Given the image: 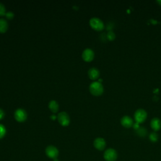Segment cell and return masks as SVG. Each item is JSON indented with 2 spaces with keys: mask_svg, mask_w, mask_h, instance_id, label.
Wrapping results in <instances>:
<instances>
[{
  "mask_svg": "<svg viewBox=\"0 0 161 161\" xmlns=\"http://www.w3.org/2000/svg\"><path fill=\"white\" fill-rule=\"evenodd\" d=\"M90 91L91 93L95 96H100L103 94L104 88L101 83L99 81H94L90 86Z\"/></svg>",
  "mask_w": 161,
  "mask_h": 161,
  "instance_id": "6da1fadb",
  "label": "cell"
},
{
  "mask_svg": "<svg viewBox=\"0 0 161 161\" xmlns=\"http://www.w3.org/2000/svg\"><path fill=\"white\" fill-rule=\"evenodd\" d=\"M90 25L94 30L97 31L102 30L105 27L103 22L97 17L91 18L90 20Z\"/></svg>",
  "mask_w": 161,
  "mask_h": 161,
  "instance_id": "7a4b0ae2",
  "label": "cell"
},
{
  "mask_svg": "<svg viewBox=\"0 0 161 161\" xmlns=\"http://www.w3.org/2000/svg\"><path fill=\"white\" fill-rule=\"evenodd\" d=\"M134 117L136 122L140 124L143 123L146 120L147 117V113L144 109H139L135 111L134 114Z\"/></svg>",
  "mask_w": 161,
  "mask_h": 161,
  "instance_id": "3957f363",
  "label": "cell"
},
{
  "mask_svg": "<svg viewBox=\"0 0 161 161\" xmlns=\"http://www.w3.org/2000/svg\"><path fill=\"white\" fill-rule=\"evenodd\" d=\"M58 121L59 124L64 126L66 127L68 126L69 123H70V118L68 115V114L64 111H62L58 114L57 116Z\"/></svg>",
  "mask_w": 161,
  "mask_h": 161,
  "instance_id": "277c9868",
  "label": "cell"
},
{
  "mask_svg": "<svg viewBox=\"0 0 161 161\" xmlns=\"http://www.w3.org/2000/svg\"><path fill=\"white\" fill-rule=\"evenodd\" d=\"M14 116L17 121L19 122H23L27 120V113L24 109L18 108L15 111Z\"/></svg>",
  "mask_w": 161,
  "mask_h": 161,
  "instance_id": "5b68a950",
  "label": "cell"
},
{
  "mask_svg": "<svg viewBox=\"0 0 161 161\" xmlns=\"http://www.w3.org/2000/svg\"><path fill=\"white\" fill-rule=\"evenodd\" d=\"M117 157V152L113 149H107L104 154V158L106 161H115Z\"/></svg>",
  "mask_w": 161,
  "mask_h": 161,
  "instance_id": "8992f818",
  "label": "cell"
},
{
  "mask_svg": "<svg viewBox=\"0 0 161 161\" xmlns=\"http://www.w3.org/2000/svg\"><path fill=\"white\" fill-rule=\"evenodd\" d=\"M46 153L49 158L55 159L59 155V150L56 147L53 145H49L46 148Z\"/></svg>",
  "mask_w": 161,
  "mask_h": 161,
  "instance_id": "52a82bcc",
  "label": "cell"
},
{
  "mask_svg": "<svg viewBox=\"0 0 161 161\" xmlns=\"http://www.w3.org/2000/svg\"><path fill=\"white\" fill-rule=\"evenodd\" d=\"M82 57L86 62H91L95 57V52L91 49H86L82 53Z\"/></svg>",
  "mask_w": 161,
  "mask_h": 161,
  "instance_id": "ba28073f",
  "label": "cell"
},
{
  "mask_svg": "<svg viewBox=\"0 0 161 161\" xmlns=\"http://www.w3.org/2000/svg\"><path fill=\"white\" fill-rule=\"evenodd\" d=\"M121 124L125 128H130L131 127H133L134 121L129 116H124L121 119Z\"/></svg>",
  "mask_w": 161,
  "mask_h": 161,
  "instance_id": "9c48e42d",
  "label": "cell"
},
{
  "mask_svg": "<svg viewBox=\"0 0 161 161\" xmlns=\"http://www.w3.org/2000/svg\"><path fill=\"white\" fill-rule=\"evenodd\" d=\"M106 141L103 138H96L94 141V146L95 147L99 150H103L106 147Z\"/></svg>",
  "mask_w": 161,
  "mask_h": 161,
  "instance_id": "30bf717a",
  "label": "cell"
},
{
  "mask_svg": "<svg viewBox=\"0 0 161 161\" xmlns=\"http://www.w3.org/2000/svg\"><path fill=\"white\" fill-rule=\"evenodd\" d=\"M150 126L154 131H158L161 129V121L158 118H154L150 122Z\"/></svg>",
  "mask_w": 161,
  "mask_h": 161,
  "instance_id": "8fae6325",
  "label": "cell"
},
{
  "mask_svg": "<svg viewBox=\"0 0 161 161\" xmlns=\"http://www.w3.org/2000/svg\"><path fill=\"white\" fill-rule=\"evenodd\" d=\"M100 71L97 68L91 67L88 71V76L92 80H95L98 79L100 76Z\"/></svg>",
  "mask_w": 161,
  "mask_h": 161,
  "instance_id": "7c38bea8",
  "label": "cell"
},
{
  "mask_svg": "<svg viewBox=\"0 0 161 161\" xmlns=\"http://www.w3.org/2000/svg\"><path fill=\"white\" fill-rule=\"evenodd\" d=\"M8 28V22L4 18H0V32L5 33Z\"/></svg>",
  "mask_w": 161,
  "mask_h": 161,
  "instance_id": "4fadbf2b",
  "label": "cell"
},
{
  "mask_svg": "<svg viewBox=\"0 0 161 161\" xmlns=\"http://www.w3.org/2000/svg\"><path fill=\"white\" fill-rule=\"evenodd\" d=\"M49 108L53 113H56L59 110V104L56 101L51 100L49 103Z\"/></svg>",
  "mask_w": 161,
  "mask_h": 161,
  "instance_id": "5bb4252c",
  "label": "cell"
},
{
  "mask_svg": "<svg viewBox=\"0 0 161 161\" xmlns=\"http://www.w3.org/2000/svg\"><path fill=\"white\" fill-rule=\"evenodd\" d=\"M136 131H137V133L138 135H139L140 137H145L147 134V130L144 127H140L139 129H137Z\"/></svg>",
  "mask_w": 161,
  "mask_h": 161,
  "instance_id": "9a60e30c",
  "label": "cell"
},
{
  "mask_svg": "<svg viewBox=\"0 0 161 161\" xmlns=\"http://www.w3.org/2000/svg\"><path fill=\"white\" fill-rule=\"evenodd\" d=\"M149 139H150V141H152V142H156L158 140L159 137H158V135L155 132H152L150 134Z\"/></svg>",
  "mask_w": 161,
  "mask_h": 161,
  "instance_id": "2e32d148",
  "label": "cell"
},
{
  "mask_svg": "<svg viewBox=\"0 0 161 161\" xmlns=\"http://www.w3.org/2000/svg\"><path fill=\"white\" fill-rule=\"evenodd\" d=\"M6 129L2 124H0V139L3 138L6 134Z\"/></svg>",
  "mask_w": 161,
  "mask_h": 161,
  "instance_id": "e0dca14e",
  "label": "cell"
},
{
  "mask_svg": "<svg viewBox=\"0 0 161 161\" xmlns=\"http://www.w3.org/2000/svg\"><path fill=\"white\" fill-rule=\"evenodd\" d=\"M106 37H107V38H108L109 40H111V41H112V40H115V37H116V35H115V33H114L113 31L110 30V31L108 32V33H107V35H106Z\"/></svg>",
  "mask_w": 161,
  "mask_h": 161,
  "instance_id": "ac0fdd59",
  "label": "cell"
},
{
  "mask_svg": "<svg viewBox=\"0 0 161 161\" xmlns=\"http://www.w3.org/2000/svg\"><path fill=\"white\" fill-rule=\"evenodd\" d=\"M6 13V8L5 5L3 3H0V16L5 15Z\"/></svg>",
  "mask_w": 161,
  "mask_h": 161,
  "instance_id": "d6986e66",
  "label": "cell"
},
{
  "mask_svg": "<svg viewBox=\"0 0 161 161\" xmlns=\"http://www.w3.org/2000/svg\"><path fill=\"white\" fill-rule=\"evenodd\" d=\"M6 17H7V18H8V19H10V20H11V19H12L13 18V17H14V13L12 12H8L7 13H6Z\"/></svg>",
  "mask_w": 161,
  "mask_h": 161,
  "instance_id": "ffe728a7",
  "label": "cell"
},
{
  "mask_svg": "<svg viewBox=\"0 0 161 161\" xmlns=\"http://www.w3.org/2000/svg\"><path fill=\"white\" fill-rule=\"evenodd\" d=\"M4 116H5V112H4V111H3L2 109L0 108V120L3 119V117H4Z\"/></svg>",
  "mask_w": 161,
  "mask_h": 161,
  "instance_id": "44dd1931",
  "label": "cell"
},
{
  "mask_svg": "<svg viewBox=\"0 0 161 161\" xmlns=\"http://www.w3.org/2000/svg\"><path fill=\"white\" fill-rule=\"evenodd\" d=\"M133 127H134V129H135V130H137V129H139V127H140V126H139V123H137V122H136V123H135V124H134V125H133Z\"/></svg>",
  "mask_w": 161,
  "mask_h": 161,
  "instance_id": "7402d4cb",
  "label": "cell"
},
{
  "mask_svg": "<svg viewBox=\"0 0 161 161\" xmlns=\"http://www.w3.org/2000/svg\"><path fill=\"white\" fill-rule=\"evenodd\" d=\"M157 2L158 3H159V5H161V1H160V0H159V1H157Z\"/></svg>",
  "mask_w": 161,
  "mask_h": 161,
  "instance_id": "603a6c76",
  "label": "cell"
},
{
  "mask_svg": "<svg viewBox=\"0 0 161 161\" xmlns=\"http://www.w3.org/2000/svg\"><path fill=\"white\" fill-rule=\"evenodd\" d=\"M52 118L54 120V119H56V116H55V115H52Z\"/></svg>",
  "mask_w": 161,
  "mask_h": 161,
  "instance_id": "cb8c5ba5",
  "label": "cell"
}]
</instances>
